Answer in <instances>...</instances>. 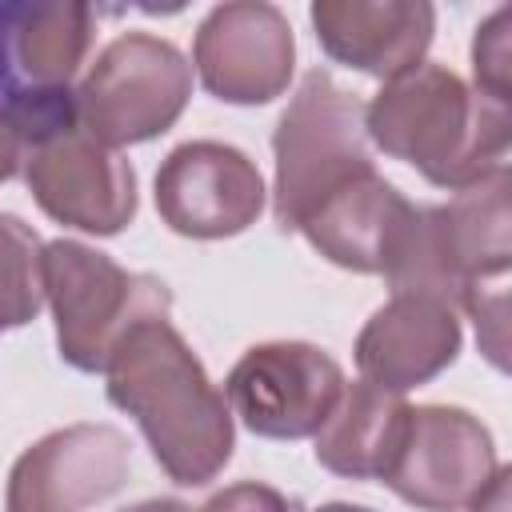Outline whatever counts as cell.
<instances>
[{"mask_svg":"<svg viewBox=\"0 0 512 512\" xmlns=\"http://www.w3.org/2000/svg\"><path fill=\"white\" fill-rule=\"evenodd\" d=\"M104 380L108 400L136 420L172 484L204 488L224 472L236 448L232 408L168 316L136 324L116 344Z\"/></svg>","mask_w":512,"mask_h":512,"instance_id":"6da1fadb","label":"cell"},{"mask_svg":"<svg viewBox=\"0 0 512 512\" xmlns=\"http://www.w3.org/2000/svg\"><path fill=\"white\" fill-rule=\"evenodd\" d=\"M364 132L372 148L412 164L428 184L460 192L508 164L512 116L452 68L420 60L364 104Z\"/></svg>","mask_w":512,"mask_h":512,"instance_id":"7a4b0ae2","label":"cell"},{"mask_svg":"<svg viewBox=\"0 0 512 512\" xmlns=\"http://www.w3.org/2000/svg\"><path fill=\"white\" fill-rule=\"evenodd\" d=\"M12 112L24 136V184L44 216L88 236H116L136 220V172L96 144L72 104V88H20Z\"/></svg>","mask_w":512,"mask_h":512,"instance_id":"3957f363","label":"cell"},{"mask_svg":"<svg viewBox=\"0 0 512 512\" xmlns=\"http://www.w3.org/2000/svg\"><path fill=\"white\" fill-rule=\"evenodd\" d=\"M508 164L452 192L448 204H416V216L384 268L392 292H424L460 312L464 296L500 280L512 264Z\"/></svg>","mask_w":512,"mask_h":512,"instance_id":"277c9868","label":"cell"},{"mask_svg":"<svg viewBox=\"0 0 512 512\" xmlns=\"http://www.w3.org/2000/svg\"><path fill=\"white\" fill-rule=\"evenodd\" d=\"M272 156V216L284 232H296L316 204L376 172L364 132V100L340 88L324 68L304 72L276 120Z\"/></svg>","mask_w":512,"mask_h":512,"instance_id":"5b68a950","label":"cell"},{"mask_svg":"<svg viewBox=\"0 0 512 512\" xmlns=\"http://www.w3.org/2000/svg\"><path fill=\"white\" fill-rule=\"evenodd\" d=\"M44 304L56 324V352L76 372H104L116 344L152 316H172L160 276L128 272L80 240H48L40 252Z\"/></svg>","mask_w":512,"mask_h":512,"instance_id":"8992f818","label":"cell"},{"mask_svg":"<svg viewBox=\"0 0 512 512\" xmlns=\"http://www.w3.org/2000/svg\"><path fill=\"white\" fill-rule=\"evenodd\" d=\"M192 100L188 56L152 32L108 40L72 88L80 128L104 148H128L164 136Z\"/></svg>","mask_w":512,"mask_h":512,"instance_id":"52a82bcc","label":"cell"},{"mask_svg":"<svg viewBox=\"0 0 512 512\" xmlns=\"http://www.w3.org/2000/svg\"><path fill=\"white\" fill-rule=\"evenodd\" d=\"M344 368L308 340L252 344L224 380L232 420L264 440L316 436L344 392Z\"/></svg>","mask_w":512,"mask_h":512,"instance_id":"ba28073f","label":"cell"},{"mask_svg":"<svg viewBox=\"0 0 512 512\" xmlns=\"http://www.w3.org/2000/svg\"><path fill=\"white\" fill-rule=\"evenodd\" d=\"M496 468V440L480 416L456 404H416L380 480L420 512H460Z\"/></svg>","mask_w":512,"mask_h":512,"instance_id":"9c48e42d","label":"cell"},{"mask_svg":"<svg viewBox=\"0 0 512 512\" xmlns=\"http://www.w3.org/2000/svg\"><path fill=\"white\" fill-rule=\"evenodd\" d=\"M160 220L188 240H228L248 232L268 200L264 176L248 152L224 140L176 144L152 180Z\"/></svg>","mask_w":512,"mask_h":512,"instance_id":"30bf717a","label":"cell"},{"mask_svg":"<svg viewBox=\"0 0 512 512\" xmlns=\"http://www.w3.org/2000/svg\"><path fill=\"white\" fill-rule=\"evenodd\" d=\"M128 472L132 448L116 424H64L16 456L4 512H88L112 500L128 484Z\"/></svg>","mask_w":512,"mask_h":512,"instance_id":"8fae6325","label":"cell"},{"mask_svg":"<svg viewBox=\"0 0 512 512\" xmlns=\"http://www.w3.org/2000/svg\"><path fill=\"white\" fill-rule=\"evenodd\" d=\"M192 72L224 104H272L296 72V36L288 16L268 0L216 4L192 40Z\"/></svg>","mask_w":512,"mask_h":512,"instance_id":"7c38bea8","label":"cell"},{"mask_svg":"<svg viewBox=\"0 0 512 512\" xmlns=\"http://www.w3.org/2000/svg\"><path fill=\"white\" fill-rule=\"evenodd\" d=\"M464 344L460 312L424 292H392L360 328L352 360L360 380L384 392H412L456 364Z\"/></svg>","mask_w":512,"mask_h":512,"instance_id":"4fadbf2b","label":"cell"},{"mask_svg":"<svg viewBox=\"0 0 512 512\" xmlns=\"http://www.w3.org/2000/svg\"><path fill=\"white\" fill-rule=\"evenodd\" d=\"M308 20L336 64L380 84L416 68L436 32V8L428 0H316Z\"/></svg>","mask_w":512,"mask_h":512,"instance_id":"5bb4252c","label":"cell"},{"mask_svg":"<svg viewBox=\"0 0 512 512\" xmlns=\"http://www.w3.org/2000/svg\"><path fill=\"white\" fill-rule=\"evenodd\" d=\"M412 216L416 204L380 172H368L348 188H340L336 196H328L324 204H316L296 232L328 264L360 276H384Z\"/></svg>","mask_w":512,"mask_h":512,"instance_id":"9a60e30c","label":"cell"},{"mask_svg":"<svg viewBox=\"0 0 512 512\" xmlns=\"http://www.w3.org/2000/svg\"><path fill=\"white\" fill-rule=\"evenodd\" d=\"M96 12L88 4L0 8V60L20 88H72L88 60Z\"/></svg>","mask_w":512,"mask_h":512,"instance_id":"2e32d148","label":"cell"},{"mask_svg":"<svg viewBox=\"0 0 512 512\" xmlns=\"http://www.w3.org/2000/svg\"><path fill=\"white\" fill-rule=\"evenodd\" d=\"M408 400L368 380L344 384L332 416L312 436L316 464L344 480H380L408 424Z\"/></svg>","mask_w":512,"mask_h":512,"instance_id":"e0dca14e","label":"cell"},{"mask_svg":"<svg viewBox=\"0 0 512 512\" xmlns=\"http://www.w3.org/2000/svg\"><path fill=\"white\" fill-rule=\"evenodd\" d=\"M40 236L16 212H0V336L24 328L44 308Z\"/></svg>","mask_w":512,"mask_h":512,"instance_id":"ac0fdd59","label":"cell"},{"mask_svg":"<svg viewBox=\"0 0 512 512\" xmlns=\"http://www.w3.org/2000/svg\"><path fill=\"white\" fill-rule=\"evenodd\" d=\"M508 24H512V12L500 4L492 16H484L476 24V36H472V76H476V92H484L488 100L496 104H508L512 100V36H508Z\"/></svg>","mask_w":512,"mask_h":512,"instance_id":"d6986e66","label":"cell"},{"mask_svg":"<svg viewBox=\"0 0 512 512\" xmlns=\"http://www.w3.org/2000/svg\"><path fill=\"white\" fill-rule=\"evenodd\" d=\"M472 320H476V340H480V352L504 372V340H508V328H504V312H508V296L504 288H476L464 296L460 304Z\"/></svg>","mask_w":512,"mask_h":512,"instance_id":"ffe728a7","label":"cell"},{"mask_svg":"<svg viewBox=\"0 0 512 512\" xmlns=\"http://www.w3.org/2000/svg\"><path fill=\"white\" fill-rule=\"evenodd\" d=\"M200 512H292V504L272 484L240 480V484H228V488L212 492Z\"/></svg>","mask_w":512,"mask_h":512,"instance_id":"44dd1931","label":"cell"},{"mask_svg":"<svg viewBox=\"0 0 512 512\" xmlns=\"http://www.w3.org/2000/svg\"><path fill=\"white\" fill-rule=\"evenodd\" d=\"M12 96H16V88L0 92V184L12 180L24 160V136H20V124L12 112Z\"/></svg>","mask_w":512,"mask_h":512,"instance_id":"7402d4cb","label":"cell"},{"mask_svg":"<svg viewBox=\"0 0 512 512\" xmlns=\"http://www.w3.org/2000/svg\"><path fill=\"white\" fill-rule=\"evenodd\" d=\"M508 480H512V468L500 464V468L492 472V480L472 496L468 512H512V508H508Z\"/></svg>","mask_w":512,"mask_h":512,"instance_id":"603a6c76","label":"cell"},{"mask_svg":"<svg viewBox=\"0 0 512 512\" xmlns=\"http://www.w3.org/2000/svg\"><path fill=\"white\" fill-rule=\"evenodd\" d=\"M120 512H192V504L176 500V496H152V500H140V504H128Z\"/></svg>","mask_w":512,"mask_h":512,"instance_id":"cb8c5ba5","label":"cell"},{"mask_svg":"<svg viewBox=\"0 0 512 512\" xmlns=\"http://www.w3.org/2000/svg\"><path fill=\"white\" fill-rule=\"evenodd\" d=\"M312 512H372V508H364V504H344V500H332V504H320V508H312Z\"/></svg>","mask_w":512,"mask_h":512,"instance_id":"d4e9b609","label":"cell"}]
</instances>
